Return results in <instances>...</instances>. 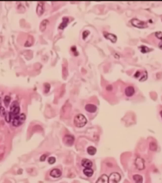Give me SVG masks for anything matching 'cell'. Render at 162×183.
<instances>
[{
  "label": "cell",
  "mask_w": 162,
  "mask_h": 183,
  "mask_svg": "<svg viewBox=\"0 0 162 183\" xmlns=\"http://www.w3.org/2000/svg\"><path fill=\"white\" fill-rule=\"evenodd\" d=\"M74 122L75 126L78 128H81L86 124L87 120L83 115L79 114L74 117Z\"/></svg>",
  "instance_id": "cell-1"
},
{
  "label": "cell",
  "mask_w": 162,
  "mask_h": 183,
  "mask_svg": "<svg viewBox=\"0 0 162 183\" xmlns=\"http://www.w3.org/2000/svg\"><path fill=\"white\" fill-rule=\"evenodd\" d=\"M26 118V116L24 114L16 116L13 120V125L16 127L21 125L25 122Z\"/></svg>",
  "instance_id": "cell-2"
},
{
  "label": "cell",
  "mask_w": 162,
  "mask_h": 183,
  "mask_svg": "<svg viewBox=\"0 0 162 183\" xmlns=\"http://www.w3.org/2000/svg\"><path fill=\"white\" fill-rule=\"evenodd\" d=\"M124 92V95L126 97L131 98L133 97L135 94V89L132 85H128L125 88Z\"/></svg>",
  "instance_id": "cell-3"
},
{
  "label": "cell",
  "mask_w": 162,
  "mask_h": 183,
  "mask_svg": "<svg viewBox=\"0 0 162 183\" xmlns=\"http://www.w3.org/2000/svg\"><path fill=\"white\" fill-rule=\"evenodd\" d=\"M135 77L141 82L146 80L147 78V73L146 71L138 70L134 75Z\"/></svg>",
  "instance_id": "cell-4"
},
{
  "label": "cell",
  "mask_w": 162,
  "mask_h": 183,
  "mask_svg": "<svg viewBox=\"0 0 162 183\" xmlns=\"http://www.w3.org/2000/svg\"><path fill=\"white\" fill-rule=\"evenodd\" d=\"M10 113L12 116H17L19 114L20 108L18 102L17 101H14L12 103L10 107Z\"/></svg>",
  "instance_id": "cell-5"
},
{
  "label": "cell",
  "mask_w": 162,
  "mask_h": 183,
  "mask_svg": "<svg viewBox=\"0 0 162 183\" xmlns=\"http://www.w3.org/2000/svg\"><path fill=\"white\" fill-rule=\"evenodd\" d=\"M131 22L133 26L138 28H144L148 27L147 23L136 18H133L131 20Z\"/></svg>",
  "instance_id": "cell-6"
},
{
  "label": "cell",
  "mask_w": 162,
  "mask_h": 183,
  "mask_svg": "<svg viewBox=\"0 0 162 183\" xmlns=\"http://www.w3.org/2000/svg\"><path fill=\"white\" fill-rule=\"evenodd\" d=\"M121 177L119 173H112L108 178V183H115L119 182L121 180Z\"/></svg>",
  "instance_id": "cell-7"
},
{
  "label": "cell",
  "mask_w": 162,
  "mask_h": 183,
  "mask_svg": "<svg viewBox=\"0 0 162 183\" xmlns=\"http://www.w3.org/2000/svg\"><path fill=\"white\" fill-rule=\"evenodd\" d=\"M74 138L71 135H66L63 138V143L66 145L68 146H71L74 143Z\"/></svg>",
  "instance_id": "cell-8"
},
{
  "label": "cell",
  "mask_w": 162,
  "mask_h": 183,
  "mask_svg": "<svg viewBox=\"0 0 162 183\" xmlns=\"http://www.w3.org/2000/svg\"><path fill=\"white\" fill-rule=\"evenodd\" d=\"M44 10V3L43 2H39L37 5L36 10L37 14L39 16H41L43 14Z\"/></svg>",
  "instance_id": "cell-9"
},
{
  "label": "cell",
  "mask_w": 162,
  "mask_h": 183,
  "mask_svg": "<svg viewBox=\"0 0 162 183\" xmlns=\"http://www.w3.org/2000/svg\"><path fill=\"white\" fill-rule=\"evenodd\" d=\"M135 166L139 170H142L144 168V161L143 159L138 158H137L135 162Z\"/></svg>",
  "instance_id": "cell-10"
},
{
  "label": "cell",
  "mask_w": 162,
  "mask_h": 183,
  "mask_svg": "<svg viewBox=\"0 0 162 183\" xmlns=\"http://www.w3.org/2000/svg\"><path fill=\"white\" fill-rule=\"evenodd\" d=\"M62 175V172L58 169L55 168L53 169L50 172V176L53 178H59Z\"/></svg>",
  "instance_id": "cell-11"
},
{
  "label": "cell",
  "mask_w": 162,
  "mask_h": 183,
  "mask_svg": "<svg viewBox=\"0 0 162 183\" xmlns=\"http://www.w3.org/2000/svg\"><path fill=\"white\" fill-rule=\"evenodd\" d=\"M85 109L88 112L90 113L95 112L97 110V107L93 104H89L85 106Z\"/></svg>",
  "instance_id": "cell-12"
},
{
  "label": "cell",
  "mask_w": 162,
  "mask_h": 183,
  "mask_svg": "<svg viewBox=\"0 0 162 183\" xmlns=\"http://www.w3.org/2000/svg\"><path fill=\"white\" fill-rule=\"evenodd\" d=\"M104 36L107 39H110L112 42H115L117 41V37L116 36L112 33H109L107 32L104 33Z\"/></svg>",
  "instance_id": "cell-13"
},
{
  "label": "cell",
  "mask_w": 162,
  "mask_h": 183,
  "mask_svg": "<svg viewBox=\"0 0 162 183\" xmlns=\"http://www.w3.org/2000/svg\"><path fill=\"white\" fill-rule=\"evenodd\" d=\"M82 166L86 168H91L93 166V163L89 160L87 159H83L81 161Z\"/></svg>",
  "instance_id": "cell-14"
},
{
  "label": "cell",
  "mask_w": 162,
  "mask_h": 183,
  "mask_svg": "<svg viewBox=\"0 0 162 183\" xmlns=\"http://www.w3.org/2000/svg\"><path fill=\"white\" fill-rule=\"evenodd\" d=\"M69 19L68 17H64L62 18V22L60 24L59 28L61 29H63L67 26Z\"/></svg>",
  "instance_id": "cell-15"
},
{
  "label": "cell",
  "mask_w": 162,
  "mask_h": 183,
  "mask_svg": "<svg viewBox=\"0 0 162 183\" xmlns=\"http://www.w3.org/2000/svg\"><path fill=\"white\" fill-rule=\"evenodd\" d=\"M49 20L47 19H44L41 22L39 27L40 31L43 32L45 30L47 26L49 24Z\"/></svg>",
  "instance_id": "cell-16"
},
{
  "label": "cell",
  "mask_w": 162,
  "mask_h": 183,
  "mask_svg": "<svg viewBox=\"0 0 162 183\" xmlns=\"http://www.w3.org/2000/svg\"><path fill=\"white\" fill-rule=\"evenodd\" d=\"M96 183H108V177L106 175H103L98 179Z\"/></svg>",
  "instance_id": "cell-17"
},
{
  "label": "cell",
  "mask_w": 162,
  "mask_h": 183,
  "mask_svg": "<svg viewBox=\"0 0 162 183\" xmlns=\"http://www.w3.org/2000/svg\"><path fill=\"white\" fill-rule=\"evenodd\" d=\"M84 175L87 177H90L94 174V171L91 168H86L83 171Z\"/></svg>",
  "instance_id": "cell-18"
},
{
  "label": "cell",
  "mask_w": 162,
  "mask_h": 183,
  "mask_svg": "<svg viewBox=\"0 0 162 183\" xmlns=\"http://www.w3.org/2000/svg\"><path fill=\"white\" fill-rule=\"evenodd\" d=\"M87 152L90 155H93L96 154L97 152V150L94 147L90 146L87 148Z\"/></svg>",
  "instance_id": "cell-19"
},
{
  "label": "cell",
  "mask_w": 162,
  "mask_h": 183,
  "mask_svg": "<svg viewBox=\"0 0 162 183\" xmlns=\"http://www.w3.org/2000/svg\"><path fill=\"white\" fill-rule=\"evenodd\" d=\"M134 180L135 182L138 183H141L143 182V177L141 175H135L133 176Z\"/></svg>",
  "instance_id": "cell-20"
},
{
  "label": "cell",
  "mask_w": 162,
  "mask_h": 183,
  "mask_svg": "<svg viewBox=\"0 0 162 183\" xmlns=\"http://www.w3.org/2000/svg\"><path fill=\"white\" fill-rule=\"evenodd\" d=\"M34 41L33 37L31 36H29L28 40L26 43V46L27 47L30 46L33 44Z\"/></svg>",
  "instance_id": "cell-21"
},
{
  "label": "cell",
  "mask_w": 162,
  "mask_h": 183,
  "mask_svg": "<svg viewBox=\"0 0 162 183\" xmlns=\"http://www.w3.org/2000/svg\"><path fill=\"white\" fill-rule=\"evenodd\" d=\"M139 49L141 52L143 53L148 52L149 51V48L145 46H141L139 47Z\"/></svg>",
  "instance_id": "cell-22"
},
{
  "label": "cell",
  "mask_w": 162,
  "mask_h": 183,
  "mask_svg": "<svg viewBox=\"0 0 162 183\" xmlns=\"http://www.w3.org/2000/svg\"><path fill=\"white\" fill-rule=\"evenodd\" d=\"M11 101V98L9 96H5L4 99V104L6 107H7L9 105L10 102Z\"/></svg>",
  "instance_id": "cell-23"
},
{
  "label": "cell",
  "mask_w": 162,
  "mask_h": 183,
  "mask_svg": "<svg viewBox=\"0 0 162 183\" xmlns=\"http://www.w3.org/2000/svg\"><path fill=\"white\" fill-rule=\"evenodd\" d=\"M5 116V120H6V121L8 122H10L12 118V115L10 113H6Z\"/></svg>",
  "instance_id": "cell-24"
},
{
  "label": "cell",
  "mask_w": 162,
  "mask_h": 183,
  "mask_svg": "<svg viewBox=\"0 0 162 183\" xmlns=\"http://www.w3.org/2000/svg\"><path fill=\"white\" fill-rule=\"evenodd\" d=\"M55 161L56 159L55 158L53 157H50L48 159V163L50 164H54L55 163Z\"/></svg>",
  "instance_id": "cell-25"
},
{
  "label": "cell",
  "mask_w": 162,
  "mask_h": 183,
  "mask_svg": "<svg viewBox=\"0 0 162 183\" xmlns=\"http://www.w3.org/2000/svg\"><path fill=\"white\" fill-rule=\"evenodd\" d=\"M5 108L3 107H0V115L1 116H4L6 114Z\"/></svg>",
  "instance_id": "cell-26"
},
{
  "label": "cell",
  "mask_w": 162,
  "mask_h": 183,
  "mask_svg": "<svg viewBox=\"0 0 162 183\" xmlns=\"http://www.w3.org/2000/svg\"><path fill=\"white\" fill-rule=\"evenodd\" d=\"M90 33V32L88 30H85L82 33L83 38V39H86Z\"/></svg>",
  "instance_id": "cell-27"
},
{
  "label": "cell",
  "mask_w": 162,
  "mask_h": 183,
  "mask_svg": "<svg viewBox=\"0 0 162 183\" xmlns=\"http://www.w3.org/2000/svg\"><path fill=\"white\" fill-rule=\"evenodd\" d=\"M155 36L159 39H162V33L161 32L159 31L156 32L155 33Z\"/></svg>",
  "instance_id": "cell-28"
},
{
  "label": "cell",
  "mask_w": 162,
  "mask_h": 183,
  "mask_svg": "<svg viewBox=\"0 0 162 183\" xmlns=\"http://www.w3.org/2000/svg\"><path fill=\"white\" fill-rule=\"evenodd\" d=\"M71 50L73 52H74V53L75 55H78V53L77 51L76 47L74 46L72 47L71 48Z\"/></svg>",
  "instance_id": "cell-29"
},
{
  "label": "cell",
  "mask_w": 162,
  "mask_h": 183,
  "mask_svg": "<svg viewBox=\"0 0 162 183\" xmlns=\"http://www.w3.org/2000/svg\"><path fill=\"white\" fill-rule=\"evenodd\" d=\"M47 157V155L46 154H43L40 157V160L41 162H43L45 161L46 158Z\"/></svg>",
  "instance_id": "cell-30"
}]
</instances>
